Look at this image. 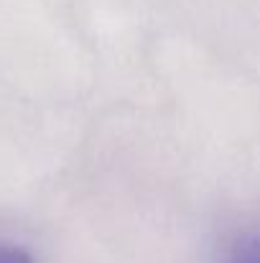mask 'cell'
Wrapping results in <instances>:
<instances>
[{
    "label": "cell",
    "mask_w": 260,
    "mask_h": 263,
    "mask_svg": "<svg viewBox=\"0 0 260 263\" xmlns=\"http://www.w3.org/2000/svg\"><path fill=\"white\" fill-rule=\"evenodd\" d=\"M0 263H31V256L18 246H0Z\"/></svg>",
    "instance_id": "obj_2"
},
{
    "label": "cell",
    "mask_w": 260,
    "mask_h": 263,
    "mask_svg": "<svg viewBox=\"0 0 260 263\" xmlns=\"http://www.w3.org/2000/svg\"><path fill=\"white\" fill-rule=\"evenodd\" d=\"M230 263H260V235H245L235 243Z\"/></svg>",
    "instance_id": "obj_1"
}]
</instances>
